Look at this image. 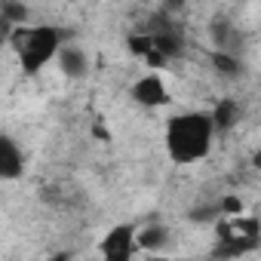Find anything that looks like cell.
<instances>
[{"label":"cell","instance_id":"obj_2","mask_svg":"<svg viewBox=\"0 0 261 261\" xmlns=\"http://www.w3.org/2000/svg\"><path fill=\"white\" fill-rule=\"evenodd\" d=\"M62 43H65L62 31L53 28V25H28V28H16L10 34V46L19 56V65H22L25 74L43 71L56 59Z\"/></svg>","mask_w":261,"mask_h":261},{"label":"cell","instance_id":"obj_3","mask_svg":"<svg viewBox=\"0 0 261 261\" xmlns=\"http://www.w3.org/2000/svg\"><path fill=\"white\" fill-rule=\"evenodd\" d=\"M136 224H129V221H123V224H114L105 237H101V243H98V252H101V258H108V261H129L136 255Z\"/></svg>","mask_w":261,"mask_h":261},{"label":"cell","instance_id":"obj_9","mask_svg":"<svg viewBox=\"0 0 261 261\" xmlns=\"http://www.w3.org/2000/svg\"><path fill=\"white\" fill-rule=\"evenodd\" d=\"M212 62H215V71H221V74H227V77H240V74H243V65H240V59H233V56L215 53Z\"/></svg>","mask_w":261,"mask_h":261},{"label":"cell","instance_id":"obj_10","mask_svg":"<svg viewBox=\"0 0 261 261\" xmlns=\"http://www.w3.org/2000/svg\"><path fill=\"white\" fill-rule=\"evenodd\" d=\"M185 4V0H169V7H181Z\"/></svg>","mask_w":261,"mask_h":261},{"label":"cell","instance_id":"obj_6","mask_svg":"<svg viewBox=\"0 0 261 261\" xmlns=\"http://www.w3.org/2000/svg\"><path fill=\"white\" fill-rule=\"evenodd\" d=\"M56 62H59V71L68 80H83L89 74V56L77 43H62L59 53H56Z\"/></svg>","mask_w":261,"mask_h":261},{"label":"cell","instance_id":"obj_1","mask_svg":"<svg viewBox=\"0 0 261 261\" xmlns=\"http://www.w3.org/2000/svg\"><path fill=\"white\" fill-rule=\"evenodd\" d=\"M212 142H215V126L206 111H185L166 120L163 145H166L169 160L178 166H191L209 157Z\"/></svg>","mask_w":261,"mask_h":261},{"label":"cell","instance_id":"obj_8","mask_svg":"<svg viewBox=\"0 0 261 261\" xmlns=\"http://www.w3.org/2000/svg\"><path fill=\"white\" fill-rule=\"evenodd\" d=\"M237 114H240V108L233 105V101H221L209 117H212V126H215V133H218V129H227L233 120H237Z\"/></svg>","mask_w":261,"mask_h":261},{"label":"cell","instance_id":"obj_4","mask_svg":"<svg viewBox=\"0 0 261 261\" xmlns=\"http://www.w3.org/2000/svg\"><path fill=\"white\" fill-rule=\"evenodd\" d=\"M129 98H133L136 105H142V108H148V111L166 108V105L172 101L169 86H166V80H163L160 74H145V77H139L133 86H129Z\"/></svg>","mask_w":261,"mask_h":261},{"label":"cell","instance_id":"obj_5","mask_svg":"<svg viewBox=\"0 0 261 261\" xmlns=\"http://www.w3.org/2000/svg\"><path fill=\"white\" fill-rule=\"evenodd\" d=\"M25 175V154L16 145V139H10L7 133H0V181H16Z\"/></svg>","mask_w":261,"mask_h":261},{"label":"cell","instance_id":"obj_7","mask_svg":"<svg viewBox=\"0 0 261 261\" xmlns=\"http://www.w3.org/2000/svg\"><path fill=\"white\" fill-rule=\"evenodd\" d=\"M166 240H169V230H166L163 224L136 227V246H139V249H148V252H154V249L166 246Z\"/></svg>","mask_w":261,"mask_h":261}]
</instances>
